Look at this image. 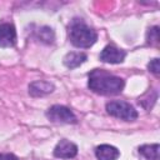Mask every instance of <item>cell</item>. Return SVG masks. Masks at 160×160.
I'll return each instance as SVG.
<instances>
[{
	"label": "cell",
	"instance_id": "cell-7",
	"mask_svg": "<svg viewBox=\"0 0 160 160\" xmlns=\"http://www.w3.org/2000/svg\"><path fill=\"white\" fill-rule=\"evenodd\" d=\"M16 44V30L10 22L0 24V48H12Z\"/></svg>",
	"mask_w": 160,
	"mask_h": 160
},
{
	"label": "cell",
	"instance_id": "cell-15",
	"mask_svg": "<svg viewBox=\"0 0 160 160\" xmlns=\"http://www.w3.org/2000/svg\"><path fill=\"white\" fill-rule=\"evenodd\" d=\"M0 160H19L14 154L10 152H0Z\"/></svg>",
	"mask_w": 160,
	"mask_h": 160
},
{
	"label": "cell",
	"instance_id": "cell-14",
	"mask_svg": "<svg viewBox=\"0 0 160 160\" xmlns=\"http://www.w3.org/2000/svg\"><path fill=\"white\" fill-rule=\"evenodd\" d=\"M148 69H149V71H151L152 74H155L158 76L160 74V62H159V59L155 58V59L150 60V62L148 64Z\"/></svg>",
	"mask_w": 160,
	"mask_h": 160
},
{
	"label": "cell",
	"instance_id": "cell-4",
	"mask_svg": "<svg viewBox=\"0 0 160 160\" xmlns=\"http://www.w3.org/2000/svg\"><path fill=\"white\" fill-rule=\"evenodd\" d=\"M46 118L52 122L61 124H76V115L64 105H52L46 110Z\"/></svg>",
	"mask_w": 160,
	"mask_h": 160
},
{
	"label": "cell",
	"instance_id": "cell-6",
	"mask_svg": "<svg viewBox=\"0 0 160 160\" xmlns=\"http://www.w3.org/2000/svg\"><path fill=\"white\" fill-rule=\"evenodd\" d=\"M52 154L58 159H72L78 154V146L66 139H61L56 144Z\"/></svg>",
	"mask_w": 160,
	"mask_h": 160
},
{
	"label": "cell",
	"instance_id": "cell-3",
	"mask_svg": "<svg viewBox=\"0 0 160 160\" xmlns=\"http://www.w3.org/2000/svg\"><path fill=\"white\" fill-rule=\"evenodd\" d=\"M106 111L109 115L125 121H134L138 119V111L135 110V108L131 104L121 100L109 101L106 104Z\"/></svg>",
	"mask_w": 160,
	"mask_h": 160
},
{
	"label": "cell",
	"instance_id": "cell-9",
	"mask_svg": "<svg viewBox=\"0 0 160 160\" xmlns=\"http://www.w3.org/2000/svg\"><path fill=\"white\" fill-rule=\"evenodd\" d=\"M95 156L98 160H116L120 156V151L109 144H101L95 149Z\"/></svg>",
	"mask_w": 160,
	"mask_h": 160
},
{
	"label": "cell",
	"instance_id": "cell-1",
	"mask_svg": "<svg viewBox=\"0 0 160 160\" xmlns=\"http://www.w3.org/2000/svg\"><path fill=\"white\" fill-rule=\"evenodd\" d=\"M88 86L99 95H118L122 91L125 81L102 69H94L89 72Z\"/></svg>",
	"mask_w": 160,
	"mask_h": 160
},
{
	"label": "cell",
	"instance_id": "cell-10",
	"mask_svg": "<svg viewBox=\"0 0 160 160\" xmlns=\"http://www.w3.org/2000/svg\"><path fill=\"white\" fill-rule=\"evenodd\" d=\"M88 59V55L85 52H78V51H71L68 52L64 59L62 62L68 69H75L78 66H80L81 64H84Z\"/></svg>",
	"mask_w": 160,
	"mask_h": 160
},
{
	"label": "cell",
	"instance_id": "cell-5",
	"mask_svg": "<svg viewBox=\"0 0 160 160\" xmlns=\"http://www.w3.org/2000/svg\"><path fill=\"white\" fill-rule=\"evenodd\" d=\"M126 52L114 45L105 46L100 52V60L108 64H120L124 61Z\"/></svg>",
	"mask_w": 160,
	"mask_h": 160
},
{
	"label": "cell",
	"instance_id": "cell-2",
	"mask_svg": "<svg viewBox=\"0 0 160 160\" xmlns=\"http://www.w3.org/2000/svg\"><path fill=\"white\" fill-rule=\"evenodd\" d=\"M68 35L70 42L81 49H88L92 46L98 40V32L90 28L82 19L75 18L71 20L68 28Z\"/></svg>",
	"mask_w": 160,
	"mask_h": 160
},
{
	"label": "cell",
	"instance_id": "cell-11",
	"mask_svg": "<svg viewBox=\"0 0 160 160\" xmlns=\"http://www.w3.org/2000/svg\"><path fill=\"white\" fill-rule=\"evenodd\" d=\"M159 144H144L139 146V154L146 160H159Z\"/></svg>",
	"mask_w": 160,
	"mask_h": 160
},
{
	"label": "cell",
	"instance_id": "cell-8",
	"mask_svg": "<svg viewBox=\"0 0 160 160\" xmlns=\"http://www.w3.org/2000/svg\"><path fill=\"white\" fill-rule=\"evenodd\" d=\"M54 89H55V86L52 82L46 81V80H36L29 85V94L32 98L45 96L48 94H51L54 91Z\"/></svg>",
	"mask_w": 160,
	"mask_h": 160
},
{
	"label": "cell",
	"instance_id": "cell-13",
	"mask_svg": "<svg viewBox=\"0 0 160 160\" xmlns=\"http://www.w3.org/2000/svg\"><path fill=\"white\" fill-rule=\"evenodd\" d=\"M146 42L149 45L159 44V26H152L146 32Z\"/></svg>",
	"mask_w": 160,
	"mask_h": 160
},
{
	"label": "cell",
	"instance_id": "cell-12",
	"mask_svg": "<svg viewBox=\"0 0 160 160\" xmlns=\"http://www.w3.org/2000/svg\"><path fill=\"white\" fill-rule=\"evenodd\" d=\"M36 36L40 41L45 42V44H52L55 40V34L54 30L49 26H41L36 31Z\"/></svg>",
	"mask_w": 160,
	"mask_h": 160
}]
</instances>
